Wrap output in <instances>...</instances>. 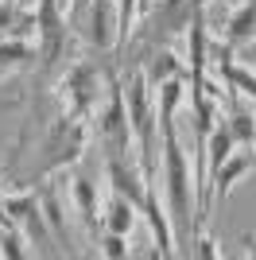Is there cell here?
Returning <instances> with one entry per match:
<instances>
[{"label":"cell","mask_w":256,"mask_h":260,"mask_svg":"<svg viewBox=\"0 0 256 260\" xmlns=\"http://www.w3.org/2000/svg\"><path fill=\"white\" fill-rule=\"evenodd\" d=\"M124 105H128L132 136H136V152H140V175H144V183H159V167H155V124H159V109H155V86L148 82L144 70L128 74Z\"/></svg>","instance_id":"1"},{"label":"cell","mask_w":256,"mask_h":260,"mask_svg":"<svg viewBox=\"0 0 256 260\" xmlns=\"http://www.w3.org/2000/svg\"><path fill=\"white\" fill-rule=\"evenodd\" d=\"M85 140H89V128H85L82 117H58L43 140V155H39V175H51V171H62L70 163L82 159L85 152Z\"/></svg>","instance_id":"2"},{"label":"cell","mask_w":256,"mask_h":260,"mask_svg":"<svg viewBox=\"0 0 256 260\" xmlns=\"http://www.w3.org/2000/svg\"><path fill=\"white\" fill-rule=\"evenodd\" d=\"M97 136L105 144V155H124L132 148V124H128V105H124V86L117 74H105V105L97 109Z\"/></svg>","instance_id":"3"},{"label":"cell","mask_w":256,"mask_h":260,"mask_svg":"<svg viewBox=\"0 0 256 260\" xmlns=\"http://www.w3.org/2000/svg\"><path fill=\"white\" fill-rule=\"evenodd\" d=\"M101 82H105V74L97 70L93 62H74L70 70H66L62 78V105L70 117H82L89 120L93 117V109H97V98H101Z\"/></svg>","instance_id":"4"},{"label":"cell","mask_w":256,"mask_h":260,"mask_svg":"<svg viewBox=\"0 0 256 260\" xmlns=\"http://www.w3.org/2000/svg\"><path fill=\"white\" fill-rule=\"evenodd\" d=\"M35 35H39V58L43 66H54L66 47V16L62 0H39L35 4Z\"/></svg>","instance_id":"5"},{"label":"cell","mask_w":256,"mask_h":260,"mask_svg":"<svg viewBox=\"0 0 256 260\" xmlns=\"http://www.w3.org/2000/svg\"><path fill=\"white\" fill-rule=\"evenodd\" d=\"M202 0H159V4H151V20H148V43L155 39H167V35L182 31V27H190V16Z\"/></svg>","instance_id":"6"},{"label":"cell","mask_w":256,"mask_h":260,"mask_svg":"<svg viewBox=\"0 0 256 260\" xmlns=\"http://www.w3.org/2000/svg\"><path fill=\"white\" fill-rule=\"evenodd\" d=\"M221 120L237 148H252L256 144V113L245 105V93H237L233 86H225V117Z\"/></svg>","instance_id":"7"},{"label":"cell","mask_w":256,"mask_h":260,"mask_svg":"<svg viewBox=\"0 0 256 260\" xmlns=\"http://www.w3.org/2000/svg\"><path fill=\"white\" fill-rule=\"evenodd\" d=\"M105 175H109V186H113V194H124L136 210H144L148 183H144V175H136V167H132V163H124V155H109Z\"/></svg>","instance_id":"8"},{"label":"cell","mask_w":256,"mask_h":260,"mask_svg":"<svg viewBox=\"0 0 256 260\" xmlns=\"http://www.w3.org/2000/svg\"><path fill=\"white\" fill-rule=\"evenodd\" d=\"M252 167H256V152H233L217 171L210 175V202H225L229 190H233V183L245 171H252Z\"/></svg>","instance_id":"9"},{"label":"cell","mask_w":256,"mask_h":260,"mask_svg":"<svg viewBox=\"0 0 256 260\" xmlns=\"http://www.w3.org/2000/svg\"><path fill=\"white\" fill-rule=\"evenodd\" d=\"M85 39L105 51L117 39V4L113 0H89V27H85Z\"/></svg>","instance_id":"10"},{"label":"cell","mask_w":256,"mask_h":260,"mask_svg":"<svg viewBox=\"0 0 256 260\" xmlns=\"http://www.w3.org/2000/svg\"><path fill=\"white\" fill-rule=\"evenodd\" d=\"M155 186H159V183H148V194H144V210H140V214L148 217V225H151L155 256H175V237H171V225H167V217H163V210H159V194H155Z\"/></svg>","instance_id":"11"},{"label":"cell","mask_w":256,"mask_h":260,"mask_svg":"<svg viewBox=\"0 0 256 260\" xmlns=\"http://www.w3.org/2000/svg\"><path fill=\"white\" fill-rule=\"evenodd\" d=\"M252 35H256V0H241V4L229 12V20H225V43L241 47V43H248Z\"/></svg>","instance_id":"12"},{"label":"cell","mask_w":256,"mask_h":260,"mask_svg":"<svg viewBox=\"0 0 256 260\" xmlns=\"http://www.w3.org/2000/svg\"><path fill=\"white\" fill-rule=\"evenodd\" d=\"M70 194H74V206L82 214L85 229H89V237H97V186H93V179L78 175L74 183H70Z\"/></svg>","instance_id":"13"},{"label":"cell","mask_w":256,"mask_h":260,"mask_svg":"<svg viewBox=\"0 0 256 260\" xmlns=\"http://www.w3.org/2000/svg\"><path fill=\"white\" fill-rule=\"evenodd\" d=\"M136 214H140V210L132 206L124 194H113L101 221H105V229H113V233H124V237H128V233H132V225H136Z\"/></svg>","instance_id":"14"},{"label":"cell","mask_w":256,"mask_h":260,"mask_svg":"<svg viewBox=\"0 0 256 260\" xmlns=\"http://www.w3.org/2000/svg\"><path fill=\"white\" fill-rule=\"evenodd\" d=\"M233 148H237V144H233V136H229V128H225V120H221V124H213L210 140H206V167H210V175L233 155Z\"/></svg>","instance_id":"15"},{"label":"cell","mask_w":256,"mask_h":260,"mask_svg":"<svg viewBox=\"0 0 256 260\" xmlns=\"http://www.w3.org/2000/svg\"><path fill=\"white\" fill-rule=\"evenodd\" d=\"M39 206H43L47 225H51V237H54V241H66V217H62V202H58V186H54V183L43 186Z\"/></svg>","instance_id":"16"},{"label":"cell","mask_w":256,"mask_h":260,"mask_svg":"<svg viewBox=\"0 0 256 260\" xmlns=\"http://www.w3.org/2000/svg\"><path fill=\"white\" fill-rule=\"evenodd\" d=\"M144 74H148L151 86H159V82H167V78L182 74V62H179L171 51H151V54H148V66H144Z\"/></svg>","instance_id":"17"},{"label":"cell","mask_w":256,"mask_h":260,"mask_svg":"<svg viewBox=\"0 0 256 260\" xmlns=\"http://www.w3.org/2000/svg\"><path fill=\"white\" fill-rule=\"evenodd\" d=\"M27 58H35V47L31 43H23V39H16V35L0 39V74H8V70L23 66Z\"/></svg>","instance_id":"18"},{"label":"cell","mask_w":256,"mask_h":260,"mask_svg":"<svg viewBox=\"0 0 256 260\" xmlns=\"http://www.w3.org/2000/svg\"><path fill=\"white\" fill-rule=\"evenodd\" d=\"M35 206H39V194H35V190H20V194L4 198V214H8V221H16V225H20Z\"/></svg>","instance_id":"19"},{"label":"cell","mask_w":256,"mask_h":260,"mask_svg":"<svg viewBox=\"0 0 256 260\" xmlns=\"http://www.w3.org/2000/svg\"><path fill=\"white\" fill-rule=\"evenodd\" d=\"M0 256H8V260H23V256H27L16 221H4V225H0Z\"/></svg>","instance_id":"20"},{"label":"cell","mask_w":256,"mask_h":260,"mask_svg":"<svg viewBox=\"0 0 256 260\" xmlns=\"http://www.w3.org/2000/svg\"><path fill=\"white\" fill-rule=\"evenodd\" d=\"M117 4V51L128 47V31H132V16H136V0H113Z\"/></svg>","instance_id":"21"},{"label":"cell","mask_w":256,"mask_h":260,"mask_svg":"<svg viewBox=\"0 0 256 260\" xmlns=\"http://www.w3.org/2000/svg\"><path fill=\"white\" fill-rule=\"evenodd\" d=\"M101 256H109V260H124V256H128V237H124V233H113V229H105V237H101Z\"/></svg>","instance_id":"22"},{"label":"cell","mask_w":256,"mask_h":260,"mask_svg":"<svg viewBox=\"0 0 256 260\" xmlns=\"http://www.w3.org/2000/svg\"><path fill=\"white\" fill-rule=\"evenodd\" d=\"M194 252H198L202 260H213V256H217V249H213V237L206 233V229H198V233H194Z\"/></svg>","instance_id":"23"},{"label":"cell","mask_w":256,"mask_h":260,"mask_svg":"<svg viewBox=\"0 0 256 260\" xmlns=\"http://www.w3.org/2000/svg\"><path fill=\"white\" fill-rule=\"evenodd\" d=\"M237 58H241V66H256V35L248 39V47H245L241 54H237Z\"/></svg>","instance_id":"24"},{"label":"cell","mask_w":256,"mask_h":260,"mask_svg":"<svg viewBox=\"0 0 256 260\" xmlns=\"http://www.w3.org/2000/svg\"><path fill=\"white\" fill-rule=\"evenodd\" d=\"M4 221H8V214H4V198H0V225H4Z\"/></svg>","instance_id":"25"},{"label":"cell","mask_w":256,"mask_h":260,"mask_svg":"<svg viewBox=\"0 0 256 260\" xmlns=\"http://www.w3.org/2000/svg\"><path fill=\"white\" fill-rule=\"evenodd\" d=\"M221 4H225V8H237V4H241V0H221Z\"/></svg>","instance_id":"26"},{"label":"cell","mask_w":256,"mask_h":260,"mask_svg":"<svg viewBox=\"0 0 256 260\" xmlns=\"http://www.w3.org/2000/svg\"><path fill=\"white\" fill-rule=\"evenodd\" d=\"M140 4H148V8H151V4H155V0H140Z\"/></svg>","instance_id":"27"},{"label":"cell","mask_w":256,"mask_h":260,"mask_svg":"<svg viewBox=\"0 0 256 260\" xmlns=\"http://www.w3.org/2000/svg\"><path fill=\"white\" fill-rule=\"evenodd\" d=\"M78 4H89V0H78Z\"/></svg>","instance_id":"28"},{"label":"cell","mask_w":256,"mask_h":260,"mask_svg":"<svg viewBox=\"0 0 256 260\" xmlns=\"http://www.w3.org/2000/svg\"><path fill=\"white\" fill-rule=\"evenodd\" d=\"M8 4H16V0H8Z\"/></svg>","instance_id":"29"}]
</instances>
